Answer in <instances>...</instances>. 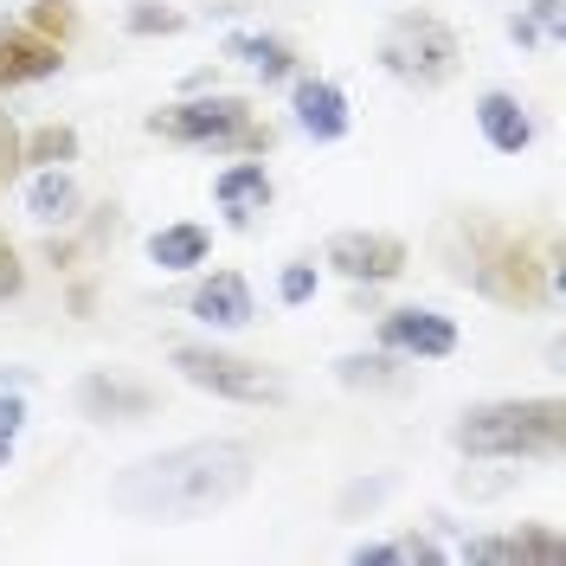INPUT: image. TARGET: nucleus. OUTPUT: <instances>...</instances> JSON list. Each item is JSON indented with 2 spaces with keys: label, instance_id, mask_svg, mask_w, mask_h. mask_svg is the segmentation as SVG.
<instances>
[{
  "label": "nucleus",
  "instance_id": "obj_1",
  "mask_svg": "<svg viewBox=\"0 0 566 566\" xmlns=\"http://www.w3.org/2000/svg\"><path fill=\"white\" fill-rule=\"evenodd\" d=\"M245 483H251L245 444L207 438V444H180V451H161V458L123 470L109 483V502L123 515H142V522H193V515L226 509L232 495H245Z\"/></svg>",
  "mask_w": 566,
  "mask_h": 566
},
{
  "label": "nucleus",
  "instance_id": "obj_2",
  "mask_svg": "<svg viewBox=\"0 0 566 566\" xmlns=\"http://www.w3.org/2000/svg\"><path fill=\"white\" fill-rule=\"evenodd\" d=\"M560 431H566L560 399H502V406L463 412L458 444L476 451V458H554Z\"/></svg>",
  "mask_w": 566,
  "mask_h": 566
},
{
  "label": "nucleus",
  "instance_id": "obj_3",
  "mask_svg": "<svg viewBox=\"0 0 566 566\" xmlns=\"http://www.w3.org/2000/svg\"><path fill=\"white\" fill-rule=\"evenodd\" d=\"M380 65L392 77H412V84H444L458 65V39L444 33L431 13H406L392 20V33L380 39Z\"/></svg>",
  "mask_w": 566,
  "mask_h": 566
},
{
  "label": "nucleus",
  "instance_id": "obj_4",
  "mask_svg": "<svg viewBox=\"0 0 566 566\" xmlns=\"http://www.w3.org/2000/svg\"><path fill=\"white\" fill-rule=\"evenodd\" d=\"M148 129L155 136H175V142H200V148L258 142V136H245V104L239 97H200V104H180V109H155Z\"/></svg>",
  "mask_w": 566,
  "mask_h": 566
},
{
  "label": "nucleus",
  "instance_id": "obj_5",
  "mask_svg": "<svg viewBox=\"0 0 566 566\" xmlns=\"http://www.w3.org/2000/svg\"><path fill=\"white\" fill-rule=\"evenodd\" d=\"M180 380L207 392H226V399H283V380H271L264 367H251L239 354H219V348H175Z\"/></svg>",
  "mask_w": 566,
  "mask_h": 566
},
{
  "label": "nucleus",
  "instance_id": "obj_6",
  "mask_svg": "<svg viewBox=\"0 0 566 566\" xmlns=\"http://www.w3.org/2000/svg\"><path fill=\"white\" fill-rule=\"evenodd\" d=\"M328 264H335L342 277L387 283V277L406 271V245L387 239V232H342V239H328Z\"/></svg>",
  "mask_w": 566,
  "mask_h": 566
},
{
  "label": "nucleus",
  "instance_id": "obj_7",
  "mask_svg": "<svg viewBox=\"0 0 566 566\" xmlns=\"http://www.w3.org/2000/svg\"><path fill=\"white\" fill-rule=\"evenodd\" d=\"M380 342L392 354H419V360H444V354L458 348V328L451 316H438V310H392L380 322Z\"/></svg>",
  "mask_w": 566,
  "mask_h": 566
},
{
  "label": "nucleus",
  "instance_id": "obj_8",
  "mask_svg": "<svg viewBox=\"0 0 566 566\" xmlns=\"http://www.w3.org/2000/svg\"><path fill=\"white\" fill-rule=\"evenodd\" d=\"M296 123L316 142H342L348 136V97L335 84H322V77H303L296 84Z\"/></svg>",
  "mask_w": 566,
  "mask_h": 566
},
{
  "label": "nucleus",
  "instance_id": "obj_9",
  "mask_svg": "<svg viewBox=\"0 0 566 566\" xmlns=\"http://www.w3.org/2000/svg\"><path fill=\"white\" fill-rule=\"evenodd\" d=\"M463 560H476V566H495V560H547V566H560L566 541L560 534H541V528H522V534H502V541H470Z\"/></svg>",
  "mask_w": 566,
  "mask_h": 566
},
{
  "label": "nucleus",
  "instance_id": "obj_10",
  "mask_svg": "<svg viewBox=\"0 0 566 566\" xmlns=\"http://www.w3.org/2000/svg\"><path fill=\"white\" fill-rule=\"evenodd\" d=\"M193 316L212 322V328H245V322H251V290H245V277L219 271L212 283H200V290H193Z\"/></svg>",
  "mask_w": 566,
  "mask_h": 566
},
{
  "label": "nucleus",
  "instance_id": "obj_11",
  "mask_svg": "<svg viewBox=\"0 0 566 566\" xmlns=\"http://www.w3.org/2000/svg\"><path fill=\"white\" fill-rule=\"evenodd\" d=\"M476 123H483V136H490L495 148H502V155H522V148L534 142V123H528V109L515 104L509 91H490V97L476 104Z\"/></svg>",
  "mask_w": 566,
  "mask_h": 566
},
{
  "label": "nucleus",
  "instance_id": "obj_12",
  "mask_svg": "<svg viewBox=\"0 0 566 566\" xmlns=\"http://www.w3.org/2000/svg\"><path fill=\"white\" fill-rule=\"evenodd\" d=\"M77 406H84L91 419H142V412H148V392L129 387V380H109V374H91V380L77 387Z\"/></svg>",
  "mask_w": 566,
  "mask_h": 566
},
{
  "label": "nucleus",
  "instance_id": "obj_13",
  "mask_svg": "<svg viewBox=\"0 0 566 566\" xmlns=\"http://www.w3.org/2000/svg\"><path fill=\"white\" fill-rule=\"evenodd\" d=\"M59 71V45H39V39L0 33V84H33Z\"/></svg>",
  "mask_w": 566,
  "mask_h": 566
},
{
  "label": "nucleus",
  "instance_id": "obj_14",
  "mask_svg": "<svg viewBox=\"0 0 566 566\" xmlns=\"http://www.w3.org/2000/svg\"><path fill=\"white\" fill-rule=\"evenodd\" d=\"M212 193H219V207L232 212V219H245L251 207L271 200V175H264V161H245V168H226V175L212 180Z\"/></svg>",
  "mask_w": 566,
  "mask_h": 566
},
{
  "label": "nucleus",
  "instance_id": "obj_15",
  "mask_svg": "<svg viewBox=\"0 0 566 566\" xmlns=\"http://www.w3.org/2000/svg\"><path fill=\"white\" fill-rule=\"evenodd\" d=\"M148 258H155L161 271H193V264L207 258V232H200V226H168V232L148 239Z\"/></svg>",
  "mask_w": 566,
  "mask_h": 566
},
{
  "label": "nucleus",
  "instance_id": "obj_16",
  "mask_svg": "<svg viewBox=\"0 0 566 566\" xmlns=\"http://www.w3.org/2000/svg\"><path fill=\"white\" fill-rule=\"evenodd\" d=\"M27 207H33L39 226H59V219H71V207H77V187H71V180L52 168V175H39V180H33Z\"/></svg>",
  "mask_w": 566,
  "mask_h": 566
},
{
  "label": "nucleus",
  "instance_id": "obj_17",
  "mask_svg": "<svg viewBox=\"0 0 566 566\" xmlns=\"http://www.w3.org/2000/svg\"><path fill=\"white\" fill-rule=\"evenodd\" d=\"M226 59H245V65H258L264 77H283V71H290V45H283V39H258V33H232L226 39Z\"/></svg>",
  "mask_w": 566,
  "mask_h": 566
},
{
  "label": "nucleus",
  "instance_id": "obj_18",
  "mask_svg": "<svg viewBox=\"0 0 566 566\" xmlns=\"http://www.w3.org/2000/svg\"><path fill=\"white\" fill-rule=\"evenodd\" d=\"M387 367H392V360H380V354H374V360H367V354H348V360H342L335 374H342L348 387H387V380H392Z\"/></svg>",
  "mask_w": 566,
  "mask_h": 566
},
{
  "label": "nucleus",
  "instance_id": "obj_19",
  "mask_svg": "<svg viewBox=\"0 0 566 566\" xmlns=\"http://www.w3.org/2000/svg\"><path fill=\"white\" fill-rule=\"evenodd\" d=\"M27 155L45 161V168H52V161H71V155H77V136H71V129H39V136L27 142Z\"/></svg>",
  "mask_w": 566,
  "mask_h": 566
},
{
  "label": "nucleus",
  "instance_id": "obj_20",
  "mask_svg": "<svg viewBox=\"0 0 566 566\" xmlns=\"http://www.w3.org/2000/svg\"><path fill=\"white\" fill-rule=\"evenodd\" d=\"M20 424H27V406L0 387V463L13 458V444H20Z\"/></svg>",
  "mask_w": 566,
  "mask_h": 566
},
{
  "label": "nucleus",
  "instance_id": "obj_21",
  "mask_svg": "<svg viewBox=\"0 0 566 566\" xmlns=\"http://www.w3.org/2000/svg\"><path fill=\"white\" fill-rule=\"evenodd\" d=\"M129 33H180V13H168V7H136L129 13Z\"/></svg>",
  "mask_w": 566,
  "mask_h": 566
},
{
  "label": "nucleus",
  "instance_id": "obj_22",
  "mask_svg": "<svg viewBox=\"0 0 566 566\" xmlns=\"http://www.w3.org/2000/svg\"><path fill=\"white\" fill-rule=\"evenodd\" d=\"M310 290H316V271H310V264H290V271H283V283H277L283 303H310Z\"/></svg>",
  "mask_w": 566,
  "mask_h": 566
},
{
  "label": "nucleus",
  "instance_id": "obj_23",
  "mask_svg": "<svg viewBox=\"0 0 566 566\" xmlns=\"http://www.w3.org/2000/svg\"><path fill=\"white\" fill-rule=\"evenodd\" d=\"M33 20H39V27H45V33H65V27H71L65 0H39V7H33Z\"/></svg>",
  "mask_w": 566,
  "mask_h": 566
},
{
  "label": "nucleus",
  "instance_id": "obj_24",
  "mask_svg": "<svg viewBox=\"0 0 566 566\" xmlns=\"http://www.w3.org/2000/svg\"><path fill=\"white\" fill-rule=\"evenodd\" d=\"M399 547H354V566H392Z\"/></svg>",
  "mask_w": 566,
  "mask_h": 566
},
{
  "label": "nucleus",
  "instance_id": "obj_25",
  "mask_svg": "<svg viewBox=\"0 0 566 566\" xmlns=\"http://www.w3.org/2000/svg\"><path fill=\"white\" fill-rule=\"evenodd\" d=\"M20 290V264H13V251L0 245V296H13Z\"/></svg>",
  "mask_w": 566,
  "mask_h": 566
},
{
  "label": "nucleus",
  "instance_id": "obj_26",
  "mask_svg": "<svg viewBox=\"0 0 566 566\" xmlns=\"http://www.w3.org/2000/svg\"><path fill=\"white\" fill-rule=\"evenodd\" d=\"M560 7H566V0H534V13H541V27H547V33H560Z\"/></svg>",
  "mask_w": 566,
  "mask_h": 566
}]
</instances>
